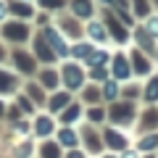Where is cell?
Returning <instances> with one entry per match:
<instances>
[{
	"mask_svg": "<svg viewBox=\"0 0 158 158\" xmlns=\"http://www.w3.org/2000/svg\"><path fill=\"white\" fill-rule=\"evenodd\" d=\"M150 29H153V32H158V19H156L153 24H150Z\"/></svg>",
	"mask_w": 158,
	"mask_h": 158,
	"instance_id": "cell-14",
	"label": "cell"
},
{
	"mask_svg": "<svg viewBox=\"0 0 158 158\" xmlns=\"http://www.w3.org/2000/svg\"><path fill=\"white\" fill-rule=\"evenodd\" d=\"M92 37H95V40H103V29L98 27V24H92Z\"/></svg>",
	"mask_w": 158,
	"mask_h": 158,
	"instance_id": "cell-9",
	"label": "cell"
},
{
	"mask_svg": "<svg viewBox=\"0 0 158 158\" xmlns=\"http://www.w3.org/2000/svg\"><path fill=\"white\" fill-rule=\"evenodd\" d=\"M127 158H135V156H127Z\"/></svg>",
	"mask_w": 158,
	"mask_h": 158,
	"instance_id": "cell-16",
	"label": "cell"
},
{
	"mask_svg": "<svg viewBox=\"0 0 158 158\" xmlns=\"http://www.w3.org/2000/svg\"><path fill=\"white\" fill-rule=\"evenodd\" d=\"M137 11H140V13H145V11H148V6H145V0H137Z\"/></svg>",
	"mask_w": 158,
	"mask_h": 158,
	"instance_id": "cell-11",
	"label": "cell"
},
{
	"mask_svg": "<svg viewBox=\"0 0 158 158\" xmlns=\"http://www.w3.org/2000/svg\"><path fill=\"white\" fill-rule=\"evenodd\" d=\"M45 85H50V87L56 85V77H53V74H45Z\"/></svg>",
	"mask_w": 158,
	"mask_h": 158,
	"instance_id": "cell-12",
	"label": "cell"
},
{
	"mask_svg": "<svg viewBox=\"0 0 158 158\" xmlns=\"http://www.w3.org/2000/svg\"><path fill=\"white\" fill-rule=\"evenodd\" d=\"M74 11L79 13V16H90V3H87V0H74Z\"/></svg>",
	"mask_w": 158,
	"mask_h": 158,
	"instance_id": "cell-3",
	"label": "cell"
},
{
	"mask_svg": "<svg viewBox=\"0 0 158 158\" xmlns=\"http://www.w3.org/2000/svg\"><path fill=\"white\" fill-rule=\"evenodd\" d=\"M113 71H116V77H118V79H124L127 74H129V69H127V61H124L121 56H118V58H116V63H113Z\"/></svg>",
	"mask_w": 158,
	"mask_h": 158,
	"instance_id": "cell-1",
	"label": "cell"
},
{
	"mask_svg": "<svg viewBox=\"0 0 158 158\" xmlns=\"http://www.w3.org/2000/svg\"><path fill=\"white\" fill-rule=\"evenodd\" d=\"M6 32L11 34V40H24V37H27V32H24L21 27H8Z\"/></svg>",
	"mask_w": 158,
	"mask_h": 158,
	"instance_id": "cell-4",
	"label": "cell"
},
{
	"mask_svg": "<svg viewBox=\"0 0 158 158\" xmlns=\"http://www.w3.org/2000/svg\"><path fill=\"white\" fill-rule=\"evenodd\" d=\"M50 40H53V45H56V48H58V50H61V53L66 50V48H63V42H61V37H58V34H53V32H50Z\"/></svg>",
	"mask_w": 158,
	"mask_h": 158,
	"instance_id": "cell-6",
	"label": "cell"
},
{
	"mask_svg": "<svg viewBox=\"0 0 158 158\" xmlns=\"http://www.w3.org/2000/svg\"><path fill=\"white\" fill-rule=\"evenodd\" d=\"M0 19H3V6H0Z\"/></svg>",
	"mask_w": 158,
	"mask_h": 158,
	"instance_id": "cell-15",
	"label": "cell"
},
{
	"mask_svg": "<svg viewBox=\"0 0 158 158\" xmlns=\"http://www.w3.org/2000/svg\"><path fill=\"white\" fill-rule=\"evenodd\" d=\"M148 100H158V79H153L148 87Z\"/></svg>",
	"mask_w": 158,
	"mask_h": 158,
	"instance_id": "cell-5",
	"label": "cell"
},
{
	"mask_svg": "<svg viewBox=\"0 0 158 158\" xmlns=\"http://www.w3.org/2000/svg\"><path fill=\"white\" fill-rule=\"evenodd\" d=\"M156 145V137H145V140H142V148H153Z\"/></svg>",
	"mask_w": 158,
	"mask_h": 158,
	"instance_id": "cell-10",
	"label": "cell"
},
{
	"mask_svg": "<svg viewBox=\"0 0 158 158\" xmlns=\"http://www.w3.org/2000/svg\"><path fill=\"white\" fill-rule=\"evenodd\" d=\"M42 3H45V6H61L63 0H42Z\"/></svg>",
	"mask_w": 158,
	"mask_h": 158,
	"instance_id": "cell-13",
	"label": "cell"
},
{
	"mask_svg": "<svg viewBox=\"0 0 158 158\" xmlns=\"http://www.w3.org/2000/svg\"><path fill=\"white\" fill-rule=\"evenodd\" d=\"M108 140H111V145H113V148H121V145H124L118 135H108Z\"/></svg>",
	"mask_w": 158,
	"mask_h": 158,
	"instance_id": "cell-8",
	"label": "cell"
},
{
	"mask_svg": "<svg viewBox=\"0 0 158 158\" xmlns=\"http://www.w3.org/2000/svg\"><path fill=\"white\" fill-rule=\"evenodd\" d=\"M66 82H69V85H71V87H77L79 82H82V74H79V71H77V69H74V66H71V69L66 66Z\"/></svg>",
	"mask_w": 158,
	"mask_h": 158,
	"instance_id": "cell-2",
	"label": "cell"
},
{
	"mask_svg": "<svg viewBox=\"0 0 158 158\" xmlns=\"http://www.w3.org/2000/svg\"><path fill=\"white\" fill-rule=\"evenodd\" d=\"M61 140H63V145H74V135H71V132H63Z\"/></svg>",
	"mask_w": 158,
	"mask_h": 158,
	"instance_id": "cell-7",
	"label": "cell"
}]
</instances>
